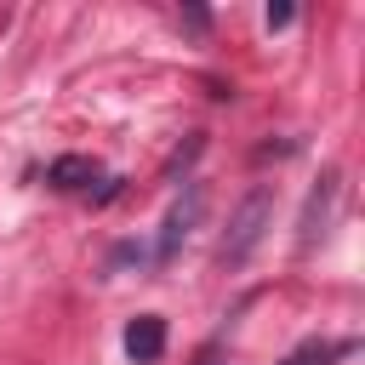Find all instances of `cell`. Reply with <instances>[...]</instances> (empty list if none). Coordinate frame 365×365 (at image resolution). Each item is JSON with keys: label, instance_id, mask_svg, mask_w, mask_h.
<instances>
[{"label": "cell", "instance_id": "6", "mask_svg": "<svg viewBox=\"0 0 365 365\" xmlns=\"http://www.w3.org/2000/svg\"><path fill=\"white\" fill-rule=\"evenodd\" d=\"M348 354H354L348 336H342V342H319V336H314V342H302L297 354H285L279 365H336V359H348Z\"/></svg>", "mask_w": 365, "mask_h": 365}, {"label": "cell", "instance_id": "3", "mask_svg": "<svg viewBox=\"0 0 365 365\" xmlns=\"http://www.w3.org/2000/svg\"><path fill=\"white\" fill-rule=\"evenodd\" d=\"M336 194H342V171H336V165H325V171H319V182L308 188V205H302V222H297V251H314V245L325 240L331 211H336Z\"/></svg>", "mask_w": 365, "mask_h": 365}, {"label": "cell", "instance_id": "2", "mask_svg": "<svg viewBox=\"0 0 365 365\" xmlns=\"http://www.w3.org/2000/svg\"><path fill=\"white\" fill-rule=\"evenodd\" d=\"M200 211H205V182H182V194L171 200V211H165V222H160V240H154V262H171L177 251H182V240L194 234V222H200Z\"/></svg>", "mask_w": 365, "mask_h": 365}, {"label": "cell", "instance_id": "7", "mask_svg": "<svg viewBox=\"0 0 365 365\" xmlns=\"http://www.w3.org/2000/svg\"><path fill=\"white\" fill-rule=\"evenodd\" d=\"M291 23V6H268V29H285Z\"/></svg>", "mask_w": 365, "mask_h": 365}, {"label": "cell", "instance_id": "1", "mask_svg": "<svg viewBox=\"0 0 365 365\" xmlns=\"http://www.w3.org/2000/svg\"><path fill=\"white\" fill-rule=\"evenodd\" d=\"M268 228H274V182H251L245 200H240L234 217H228V234H222V245H217V262H222V268H245L251 251L268 240Z\"/></svg>", "mask_w": 365, "mask_h": 365}, {"label": "cell", "instance_id": "5", "mask_svg": "<svg viewBox=\"0 0 365 365\" xmlns=\"http://www.w3.org/2000/svg\"><path fill=\"white\" fill-rule=\"evenodd\" d=\"M103 171H97V160H86V154H63V160H51V171H46V182L51 188H91Z\"/></svg>", "mask_w": 365, "mask_h": 365}, {"label": "cell", "instance_id": "4", "mask_svg": "<svg viewBox=\"0 0 365 365\" xmlns=\"http://www.w3.org/2000/svg\"><path fill=\"white\" fill-rule=\"evenodd\" d=\"M125 354H131L137 365H154V359L165 354V319H160V314H137V319L125 325Z\"/></svg>", "mask_w": 365, "mask_h": 365}, {"label": "cell", "instance_id": "8", "mask_svg": "<svg viewBox=\"0 0 365 365\" xmlns=\"http://www.w3.org/2000/svg\"><path fill=\"white\" fill-rule=\"evenodd\" d=\"M200 365H222V359H217V348H205V354H200Z\"/></svg>", "mask_w": 365, "mask_h": 365}]
</instances>
